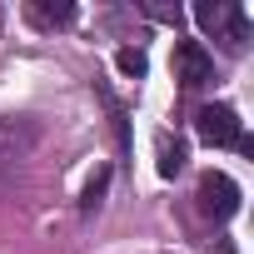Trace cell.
Instances as JSON below:
<instances>
[{"instance_id":"5b68a950","label":"cell","mask_w":254,"mask_h":254,"mask_svg":"<svg viewBox=\"0 0 254 254\" xmlns=\"http://www.w3.org/2000/svg\"><path fill=\"white\" fill-rule=\"evenodd\" d=\"M25 15H30L35 25L55 30V25H70V20H75V5H70V0H55V5H45V0H30V5H25Z\"/></svg>"},{"instance_id":"6da1fadb","label":"cell","mask_w":254,"mask_h":254,"mask_svg":"<svg viewBox=\"0 0 254 254\" xmlns=\"http://www.w3.org/2000/svg\"><path fill=\"white\" fill-rule=\"evenodd\" d=\"M194 20H199L204 35L224 40L234 55L249 45V20H244V5H234V0H199V5H194Z\"/></svg>"},{"instance_id":"7a4b0ae2","label":"cell","mask_w":254,"mask_h":254,"mask_svg":"<svg viewBox=\"0 0 254 254\" xmlns=\"http://www.w3.org/2000/svg\"><path fill=\"white\" fill-rule=\"evenodd\" d=\"M199 209L209 214V219H229V214H239V185L229 180V175H219V170H209V175H199Z\"/></svg>"},{"instance_id":"3957f363","label":"cell","mask_w":254,"mask_h":254,"mask_svg":"<svg viewBox=\"0 0 254 254\" xmlns=\"http://www.w3.org/2000/svg\"><path fill=\"white\" fill-rule=\"evenodd\" d=\"M175 80H180L185 90L209 85V80H214V55H209L199 40H180V45H175Z\"/></svg>"},{"instance_id":"8992f818","label":"cell","mask_w":254,"mask_h":254,"mask_svg":"<svg viewBox=\"0 0 254 254\" xmlns=\"http://www.w3.org/2000/svg\"><path fill=\"white\" fill-rule=\"evenodd\" d=\"M155 150H160V175H165V180H175V175L185 170V160H190V155H185V145H180L175 135H160V140H155Z\"/></svg>"},{"instance_id":"52a82bcc","label":"cell","mask_w":254,"mask_h":254,"mask_svg":"<svg viewBox=\"0 0 254 254\" xmlns=\"http://www.w3.org/2000/svg\"><path fill=\"white\" fill-rule=\"evenodd\" d=\"M115 65H120V75H130V80H140V75L150 70L145 50H120V55H115Z\"/></svg>"},{"instance_id":"277c9868","label":"cell","mask_w":254,"mask_h":254,"mask_svg":"<svg viewBox=\"0 0 254 254\" xmlns=\"http://www.w3.org/2000/svg\"><path fill=\"white\" fill-rule=\"evenodd\" d=\"M194 130H199L204 145H239V140H244L239 115H234L229 105H204V110L194 115Z\"/></svg>"},{"instance_id":"ba28073f","label":"cell","mask_w":254,"mask_h":254,"mask_svg":"<svg viewBox=\"0 0 254 254\" xmlns=\"http://www.w3.org/2000/svg\"><path fill=\"white\" fill-rule=\"evenodd\" d=\"M105 185H110V170H95V180L85 185V209H95V204H100V194H105Z\"/></svg>"}]
</instances>
